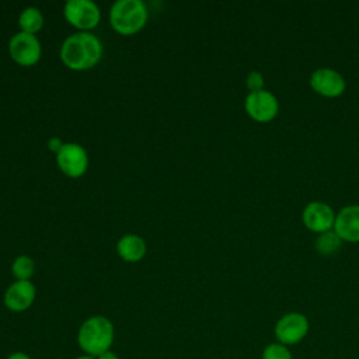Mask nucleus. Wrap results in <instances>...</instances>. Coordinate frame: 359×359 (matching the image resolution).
Instances as JSON below:
<instances>
[{
    "mask_svg": "<svg viewBox=\"0 0 359 359\" xmlns=\"http://www.w3.org/2000/svg\"><path fill=\"white\" fill-rule=\"evenodd\" d=\"M102 55L100 41L88 32H79L69 36L60 50L63 63L73 70H86L93 67Z\"/></svg>",
    "mask_w": 359,
    "mask_h": 359,
    "instance_id": "obj_1",
    "label": "nucleus"
},
{
    "mask_svg": "<svg viewBox=\"0 0 359 359\" xmlns=\"http://www.w3.org/2000/svg\"><path fill=\"white\" fill-rule=\"evenodd\" d=\"M114 337L115 330L111 320L104 316H93L80 325L77 344L86 355L97 358L111 349Z\"/></svg>",
    "mask_w": 359,
    "mask_h": 359,
    "instance_id": "obj_2",
    "label": "nucleus"
},
{
    "mask_svg": "<svg viewBox=\"0 0 359 359\" xmlns=\"http://www.w3.org/2000/svg\"><path fill=\"white\" fill-rule=\"evenodd\" d=\"M109 20L116 32L132 35L146 24L147 10L140 0H121L112 6Z\"/></svg>",
    "mask_w": 359,
    "mask_h": 359,
    "instance_id": "obj_3",
    "label": "nucleus"
},
{
    "mask_svg": "<svg viewBox=\"0 0 359 359\" xmlns=\"http://www.w3.org/2000/svg\"><path fill=\"white\" fill-rule=\"evenodd\" d=\"M309 332V320L302 313H287L275 325V337L282 345H294Z\"/></svg>",
    "mask_w": 359,
    "mask_h": 359,
    "instance_id": "obj_4",
    "label": "nucleus"
},
{
    "mask_svg": "<svg viewBox=\"0 0 359 359\" xmlns=\"http://www.w3.org/2000/svg\"><path fill=\"white\" fill-rule=\"evenodd\" d=\"M245 111L252 119L258 122H268L276 116L279 111V102L276 97L269 91H254L250 93L245 98Z\"/></svg>",
    "mask_w": 359,
    "mask_h": 359,
    "instance_id": "obj_5",
    "label": "nucleus"
},
{
    "mask_svg": "<svg viewBox=\"0 0 359 359\" xmlns=\"http://www.w3.org/2000/svg\"><path fill=\"white\" fill-rule=\"evenodd\" d=\"M65 17L72 25L88 29L98 24L100 10L90 0H70L65 6Z\"/></svg>",
    "mask_w": 359,
    "mask_h": 359,
    "instance_id": "obj_6",
    "label": "nucleus"
},
{
    "mask_svg": "<svg viewBox=\"0 0 359 359\" xmlns=\"http://www.w3.org/2000/svg\"><path fill=\"white\" fill-rule=\"evenodd\" d=\"M8 45L10 55L17 63L22 66H31L39 60L41 45L32 34L18 32L11 38Z\"/></svg>",
    "mask_w": 359,
    "mask_h": 359,
    "instance_id": "obj_7",
    "label": "nucleus"
},
{
    "mask_svg": "<svg viewBox=\"0 0 359 359\" xmlns=\"http://www.w3.org/2000/svg\"><path fill=\"white\" fill-rule=\"evenodd\" d=\"M303 223L306 224L307 229L316 233H324L331 229H334V222H335V213L324 202H310L303 210Z\"/></svg>",
    "mask_w": 359,
    "mask_h": 359,
    "instance_id": "obj_8",
    "label": "nucleus"
},
{
    "mask_svg": "<svg viewBox=\"0 0 359 359\" xmlns=\"http://www.w3.org/2000/svg\"><path fill=\"white\" fill-rule=\"evenodd\" d=\"M311 88L325 97H338L345 91V80L344 77L328 67H321L313 72L310 76Z\"/></svg>",
    "mask_w": 359,
    "mask_h": 359,
    "instance_id": "obj_9",
    "label": "nucleus"
},
{
    "mask_svg": "<svg viewBox=\"0 0 359 359\" xmlns=\"http://www.w3.org/2000/svg\"><path fill=\"white\" fill-rule=\"evenodd\" d=\"M57 164L69 177H80L87 168V154L77 143H66L57 151Z\"/></svg>",
    "mask_w": 359,
    "mask_h": 359,
    "instance_id": "obj_10",
    "label": "nucleus"
},
{
    "mask_svg": "<svg viewBox=\"0 0 359 359\" xmlns=\"http://www.w3.org/2000/svg\"><path fill=\"white\" fill-rule=\"evenodd\" d=\"M35 299V286L29 280L14 282L4 293V304L8 310L20 313L27 310Z\"/></svg>",
    "mask_w": 359,
    "mask_h": 359,
    "instance_id": "obj_11",
    "label": "nucleus"
},
{
    "mask_svg": "<svg viewBox=\"0 0 359 359\" xmlns=\"http://www.w3.org/2000/svg\"><path fill=\"white\" fill-rule=\"evenodd\" d=\"M334 231L341 240L356 243L359 241V205L345 206L335 216Z\"/></svg>",
    "mask_w": 359,
    "mask_h": 359,
    "instance_id": "obj_12",
    "label": "nucleus"
},
{
    "mask_svg": "<svg viewBox=\"0 0 359 359\" xmlns=\"http://www.w3.org/2000/svg\"><path fill=\"white\" fill-rule=\"evenodd\" d=\"M118 252L125 261L135 262L143 258L146 252V245L140 237L135 234H126L118 241Z\"/></svg>",
    "mask_w": 359,
    "mask_h": 359,
    "instance_id": "obj_13",
    "label": "nucleus"
},
{
    "mask_svg": "<svg viewBox=\"0 0 359 359\" xmlns=\"http://www.w3.org/2000/svg\"><path fill=\"white\" fill-rule=\"evenodd\" d=\"M18 21H20V27L22 28V32L34 35V32L41 29L43 24V17L38 8L28 7L21 13Z\"/></svg>",
    "mask_w": 359,
    "mask_h": 359,
    "instance_id": "obj_14",
    "label": "nucleus"
},
{
    "mask_svg": "<svg viewBox=\"0 0 359 359\" xmlns=\"http://www.w3.org/2000/svg\"><path fill=\"white\" fill-rule=\"evenodd\" d=\"M342 240L334 230H328L324 233H320V236L316 240V248L323 255H331L335 251L339 250Z\"/></svg>",
    "mask_w": 359,
    "mask_h": 359,
    "instance_id": "obj_15",
    "label": "nucleus"
},
{
    "mask_svg": "<svg viewBox=\"0 0 359 359\" xmlns=\"http://www.w3.org/2000/svg\"><path fill=\"white\" fill-rule=\"evenodd\" d=\"M13 275L18 279V280H28L34 271H35V264L34 261L27 257V255H20L14 264H13Z\"/></svg>",
    "mask_w": 359,
    "mask_h": 359,
    "instance_id": "obj_16",
    "label": "nucleus"
},
{
    "mask_svg": "<svg viewBox=\"0 0 359 359\" xmlns=\"http://www.w3.org/2000/svg\"><path fill=\"white\" fill-rule=\"evenodd\" d=\"M262 359H293V356L286 345L276 342L265 346L262 351Z\"/></svg>",
    "mask_w": 359,
    "mask_h": 359,
    "instance_id": "obj_17",
    "label": "nucleus"
},
{
    "mask_svg": "<svg viewBox=\"0 0 359 359\" xmlns=\"http://www.w3.org/2000/svg\"><path fill=\"white\" fill-rule=\"evenodd\" d=\"M247 87L251 90V93L254 91H261L264 87V77L259 72H251L247 76Z\"/></svg>",
    "mask_w": 359,
    "mask_h": 359,
    "instance_id": "obj_18",
    "label": "nucleus"
},
{
    "mask_svg": "<svg viewBox=\"0 0 359 359\" xmlns=\"http://www.w3.org/2000/svg\"><path fill=\"white\" fill-rule=\"evenodd\" d=\"M6 359H32V358L28 353H25V352L15 351V352H11Z\"/></svg>",
    "mask_w": 359,
    "mask_h": 359,
    "instance_id": "obj_19",
    "label": "nucleus"
},
{
    "mask_svg": "<svg viewBox=\"0 0 359 359\" xmlns=\"http://www.w3.org/2000/svg\"><path fill=\"white\" fill-rule=\"evenodd\" d=\"M95 359H119V356L114 352V351H107V352H104V353H101V355H98Z\"/></svg>",
    "mask_w": 359,
    "mask_h": 359,
    "instance_id": "obj_20",
    "label": "nucleus"
},
{
    "mask_svg": "<svg viewBox=\"0 0 359 359\" xmlns=\"http://www.w3.org/2000/svg\"><path fill=\"white\" fill-rule=\"evenodd\" d=\"M62 143H60V140L57 139V137H53V139H50V142H49V149L50 150H56V151H59L60 149H62Z\"/></svg>",
    "mask_w": 359,
    "mask_h": 359,
    "instance_id": "obj_21",
    "label": "nucleus"
},
{
    "mask_svg": "<svg viewBox=\"0 0 359 359\" xmlns=\"http://www.w3.org/2000/svg\"><path fill=\"white\" fill-rule=\"evenodd\" d=\"M74 359H95V358H94V356H90V355L83 353V355H80V356H77V358H74Z\"/></svg>",
    "mask_w": 359,
    "mask_h": 359,
    "instance_id": "obj_22",
    "label": "nucleus"
}]
</instances>
